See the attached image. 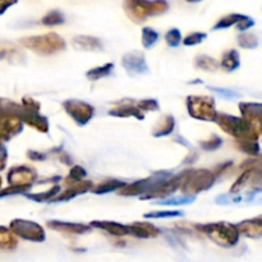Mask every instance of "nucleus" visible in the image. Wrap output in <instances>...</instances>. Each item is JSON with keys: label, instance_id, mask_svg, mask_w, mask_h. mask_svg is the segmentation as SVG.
<instances>
[{"label": "nucleus", "instance_id": "1", "mask_svg": "<svg viewBox=\"0 0 262 262\" xmlns=\"http://www.w3.org/2000/svg\"><path fill=\"white\" fill-rule=\"evenodd\" d=\"M215 123L225 133L233 136L237 141H253V142H257L258 136H260L257 127L248 123L243 118L217 113L216 118H215Z\"/></svg>", "mask_w": 262, "mask_h": 262}, {"label": "nucleus", "instance_id": "2", "mask_svg": "<svg viewBox=\"0 0 262 262\" xmlns=\"http://www.w3.org/2000/svg\"><path fill=\"white\" fill-rule=\"evenodd\" d=\"M196 229L206 234L217 246L224 248L234 247L239 241L241 235L237 225L225 222L214 223V224H199L196 225Z\"/></svg>", "mask_w": 262, "mask_h": 262}, {"label": "nucleus", "instance_id": "3", "mask_svg": "<svg viewBox=\"0 0 262 262\" xmlns=\"http://www.w3.org/2000/svg\"><path fill=\"white\" fill-rule=\"evenodd\" d=\"M19 43L30 50H33L35 53L41 54V55H51V54L66 49V41L63 40V37L54 32L23 37L19 40Z\"/></svg>", "mask_w": 262, "mask_h": 262}, {"label": "nucleus", "instance_id": "4", "mask_svg": "<svg viewBox=\"0 0 262 262\" xmlns=\"http://www.w3.org/2000/svg\"><path fill=\"white\" fill-rule=\"evenodd\" d=\"M216 176L212 170L207 169H197V170L187 171L181 189L183 196H196L200 192L207 191L214 186Z\"/></svg>", "mask_w": 262, "mask_h": 262}, {"label": "nucleus", "instance_id": "5", "mask_svg": "<svg viewBox=\"0 0 262 262\" xmlns=\"http://www.w3.org/2000/svg\"><path fill=\"white\" fill-rule=\"evenodd\" d=\"M169 9L166 2H133L128 0L124 3V10L128 17L136 23H141L148 17L159 15L165 13Z\"/></svg>", "mask_w": 262, "mask_h": 262}, {"label": "nucleus", "instance_id": "6", "mask_svg": "<svg viewBox=\"0 0 262 262\" xmlns=\"http://www.w3.org/2000/svg\"><path fill=\"white\" fill-rule=\"evenodd\" d=\"M18 119L22 123H26L33 129L41 133H48L49 120L48 118L40 114V104L31 97H23L22 105L17 115Z\"/></svg>", "mask_w": 262, "mask_h": 262}, {"label": "nucleus", "instance_id": "7", "mask_svg": "<svg viewBox=\"0 0 262 262\" xmlns=\"http://www.w3.org/2000/svg\"><path fill=\"white\" fill-rule=\"evenodd\" d=\"M187 109L192 118L205 122H215L217 115L215 100L210 96H188Z\"/></svg>", "mask_w": 262, "mask_h": 262}, {"label": "nucleus", "instance_id": "8", "mask_svg": "<svg viewBox=\"0 0 262 262\" xmlns=\"http://www.w3.org/2000/svg\"><path fill=\"white\" fill-rule=\"evenodd\" d=\"M9 230L14 235L23 238L30 242L40 243L46 239L45 230L41 225L37 223L30 222V220H23V219H15L10 222Z\"/></svg>", "mask_w": 262, "mask_h": 262}, {"label": "nucleus", "instance_id": "9", "mask_svg": "<svg viewBox=\"0 0 262 262\" xmlns=\"http://www.w3.org/2000/svg\"><path fill=\"white\" fill-rule=\"evenodd\" d=\"M186 174L187 171H184V173L178 174V176H173L171 178L166 179V181L155 184V186L151 187V188L148 189L143 196H141L140 199L141 200H152V199L165 200L166 197L170 196L171 193H174L177 189L181 188Z\"/></svg>", "mask_w": 262, "mask_h": 262}, {"label": "nucleus", "instance_id": "10", "mask_svg": "<svg viewBox=\"0 0 262 262\" xmlns=\"http://www.w3.org/2000/svg\"><path fill=\"white\" fill-rule=\"evenodd\" d=\"M63 107L78 125H86L95 114L92 105L79 100H67L63 102Z\"/></svg>", "mask_w": 262, "mask_h": 262}, {"label": "nucleus", "instance_id": "11", "mask_svg": "<svg viewBox=\"0 0 262 262\" xmlns=\"http://www.w3.org/2000/svg\"><path fill=\"white\" fill-rule=\"evenodd\" d=\"M7 179L9 186L32 187V183L37 179V174H36V171L33 169L28 168V166H13L8 171Z\"/></svg>", "mask_w": 262, "mask_h": 262}, {"label": "nucleus", "instance_id": "12", "mask_svg": "<svg viewBox=\"0 0 262 262\" xmlns=\"http://www.w3.org/2000/svg\"><path fill=\"white\" fill-rule=\"evenodd\" d=\"M122 66L130 76H140L148 73V66L146 63L145 55L140 51H130L123 55Z\"/></svg>", "mask_w": 262, "mask_h": 262}, {"label": "nucleus", "instance_id": "13", "mask_svg": "<svg viewBox=\"0 0 262 262\" xmlns=\"http://www.w3.org/2000/svg\"><path fill=\"white\" fill-rule=\"evenodd\" d=\"M0 141H9L14 136L19 135L23 129V123L14 115L5 114L0 110Z\"/></svg>", "mask_w": 262, "mask_h": 262}, {"label": "nucleus", "instance_id": "14", "mask_svg": "<svg viewBox=\"0 0 262 262\" xmlns=\"http://www.w3.org/2000/svg\"><path fill=\"white\" fill-rule=\"evenodd\" d=\"M94 188L91 181H82L78 183L69 184L68 188L63 192V193H59L58 196L54 197L50 202H63V201H69V200L74 199L78 194L84 193V192H89Z\"/></svg>", "mask_w": 262, "mask_h": 262}, {"label": "nucleus", "instance_id": "15", "mask_svg": "<svg viewBox=\"0 0 262 262\" xmlns=\"http://www.w3.org/2000/svg\"><path fill=\"white\" fill-rule=\"evenodd\" d=\"M239 110L242 118L251 124H262V104L260 102H241Z\"/></svg>", "mask_w": 262, "mask_h": 262}, {"label": "nucleus", "instance_id": "16", "mask_svg": "<svg viewBox=\"0 0 262 262\" xmlns=\"http://www.w3.org/2000/svg\"><path fill=\"white\" fill-rule=\"evenodd\" d=\"M46 225H48L50 229L56 230V232L66 233V234H84V233L91 230V227H90V225L74 224V223L59 222V220H50V222H48Z\"/></svg>", "mask_w": 262, "mask_h": 262}, {"label": "nucleus", "instance_id": "17", "mask_svg": "<svg viewBox=\"0 0 262 262\" xmlns=\"http://www.w3.org/2000/svg\"><path fill=\"white\" fill-rule=\"evenodd\" d=\"M239 234H243L247 238L257 239L262 237V216L253 217V219L243 220L237 225Z\"/></svg>", "mask_w": 262, "mask_h": 262}, {"label": "nucleus", "instance_id": "18", "mask_svg": "<svg viewBox=\"0 0 262 262\" xmlns=\"http://www.w3.org/2000/svg\"><path fill=\"white\" fill-rule=\"evenodd\" d=\"M91 228H99V229L105 230L106 233L109 234L114 235V237H125V235L129 234V228L128 225L124 224H119V223H115V222H107V220H95L90 224Z\"/></svg>", "mask_w": 262, "mask_h": 262}, {"label": "nucleus", "instance_id": "19", "mask_svg": "<svg viewBox=\"0 0 262 262\" xmlns=\"http://www.w3.org/2000/svg\"><path fill=\"white\" fill-rule=\"evenodd\" d=\"M128 228H129V234L136 238L147 239V238H156L160 234V229L151 223H133L128 225Z\"/></svg>", "mask_w": 262, "mask_h": 262}, {"label": "nucleus", "instance_id": "20", "mask_svg": "<svg viewBox=\"0 0 262 262\" xmlns=\"http://www.w3.org/2000/svg\"><path fill=\"white\" fill-rule=\"evenodd\" d=\"M242 169H250L251 178L250 182L255 188H260L262 186V155H258L257 158L252 160H247L241 166ZM248 182V183H250Z\"/></svg>", "mask_w": 262, "mask_h": 262}, {"label": "nucleus", "instance_id": "21", "mask_svg": "<svg viewBox=\"0 0 262 262\" xmlns=\"http://www.w3.org/2000/svg\"><path fill=\"white\" fill-rule=\"evenodd\" d=\"M109 115H113V117L118 118H129L135 117L137 118L138 120H142L145 118L143 113L141 112L137 107V105H133L132 102H124V104H120L118 106L113 107V109L109 110Z\"/></svg>", "mask_w": 262, "mask_h": 262}, {"label": "nucleus", "instance_id": "22", "mask_svg": "<svg viewBox=\"0 0 262 262\" xmlns=\"http://www.w3.org/2000/svg\"><path fill=\"white\" fill-rule=\"evenodd\" d=\"M72 45L78 50L86 51H100L102 50V42L100 38L94 36H76L72 40Z\"/></svg>", "mask_w": 262, "mask_h": 262}, {"label": "nucleus", "instance_id": "23", "mask_svg": "<svg viewBox=\"0 0 262 262\" xmlns=\"http://www.w3.org/2000/svg\"><path fill=\"white\" fill-rule=\"evenodd\" d=\"M0 59H7L14 63H23L26 60V56L13 43L0 42Z\"/></svg>", "mask_w": 262, "mask_h": 262}, {"label": "nucleus", "instance_id": "24", "mask_svg": "<svg viewBox=\"0 0 262 262\" xmlns=\"http://www.w3.org/2000/svg\"><path fill=\"white\" fill-rule=\"evenodd\" d=\"M174 128H176V119L171 115H165L161 118V120L156 124L151 133L154 137H164V136H169L170 133H173Z\"/></svg>", "mask_w": 262, "mask_h": 262}, {"label": "nucleus", "instance_id": "25", "mask_svg": "<svg viewBox=\"0 0 262 262\" xmlns=\"http://www.w3.org/2000/svg\"><path fill=\"white\" fill-rule=\"evenodd\" d=\"M222 68L227 72H233L239 68L241 66V56L237 50H229L223 55L222 59Z\"/></svg>", "mask_w": 262, "mask_h": 262}, {"label": "nucleus", "instance_id": "26", "mask_svg": "<svg viewBox=\"0 0 262 262\" xmlns=\"http://www.w3.org/2000/svg\"><path fill=\"white\" fill-rule=\"evenodd\" d=\"M124 184V182L118 181V179H110V181H105L102 182V183H99L97 186H95L91 191L96 194H105L109 193V192L119 191Z\"/></svg>", "mask_w": 262, "mask_h": 262}, {"label": "nucleus", "instance_id": "27", "mask_svg": "<svg viewBox=\"0 0 262 262\" xmlns=\"http://www.w3.org/2000/svg\"><path fill=\"white\" fill-rule=\"evenodd\" d=\"M59 192H60V186L59 184H54L49 191L42 192V193H26V197L36 202H46L51 201L54 197L58 196Z\"/></svg>", "mask_w": 262, "mask_h": 262}, {"label": "nucleus", "instance_id": "28", "mask_svg": "<svg viewBox=\"0 0 262 262\" xmlns=\"http://www.w3.org/2000/svg\"><path fill=\"white\" fill-rule=\"evenodd\" d=\"M113 69H114V64L107 63V64H105V66L96 67V68L89 71L86 73V77L90 79V81H99V79L110 76L113 72Z\"/></svg>", "mask_w": 262, "mask_h": 262}, {"label": "nucleus", "instance_id": "29", "mask_svg": "<svg viewBox=\"0 0 262 262\" xmlns=\"http://www.w3.org/2000/svg\"><path fill=\"white\" fill-rule=\"evenodd\" d=\"M18 242L15 235L8 228L0 227V247L4 250H14Z\"/></svg>", "mask_w": 262, "mask_h": 262}, {"label": "nucleus", "instance_id": "30", "mask_svg": "<svg viewBox=\"0 0 262 262\" xmlns=\"http://www.w3.org/2000/svg\"><path fill=\"white\" fill-rule=\"evenodd\" d=\"M245 17H246V15L237 14V13H234V14L225 15V17H223L222 19L217 20L216 25L212 27V30L217 31V30H225V28H229V27H232V26L238 25L241 20L245 19Z\"/></svg>", "mask_w": 262, "mask_h": 262}, {"label": "nucleus", "instance_id": "31", "mask_svg": "<svg viewBox=\"0 0 262 262\" xmlns=\"http://www.w3.org/2000/svg\"><path fill=\"white\" fill-rule=\"evenodd\" d=\"M196 200V196H181V197H171V199L160 200L156 202V205L161 206H183V205H189Z\"/></svg>", "mask_w": 262, "mask_h": 262}, {"label": "nucleus", "instance_id": "32", "mask_svg": "<svg viewBox=\"0 0 262 262\" xmlns=\"http://www.w3.org/2000/svg\"><path fill=\"white\" fill-rule=\"evenodd\" d=\"M235 146L239 148L242 152L247 154L250 156H255L257 158L260 155V145L257 142H253V141H237Z\"/></svg>", "mask_w": 262, "mask_h": 262}, {"label": "nucleus", "instance_id": "33", "mask_svg": "<svg viewBox=\"0 0 262 262\" xmlns=\"http://www.w3.org/2000/svg\"><path fill=\"white\" fill-rule=\"evenodd\" d=\"M160 38V33L156 32L154 28L145 27L142 30V45L146 49H151Z\"/></svg>", "mask_w": 262, "mask_h": 262}, {"label": "nucleus", "instance_id": "34", "mask_svg": "<svg viewBox=\"0 0 262 262\" xmlns=\"http://www.w3.org/2000/svg\"><path fill=\"white\" fill-rule=\"evenodd\" d=\"M238 45L243 49H256L258 46V38L251 32H242L238 36Z\"/></svg>", "mask_w": 262, "mask_h": 262}, {"label": "nucleus", "instance_id": "35", "mask_svg": "<svg viewBox=\"0 0 262 262\" xmlns=\"http://www.w3.org/2000/svg\"><path fill=\"white\" fill-rule=\"evenodd\" d=\"M42 25L45 26H58V25H63L66 22V17L59 10H51L49 12L45 17L41 19Z\"/></svg>", "mask_w": 262, "mask_h": 262}, {"label": "nucleus", "instance_id": "36", "mask_svg": "<svg viewBox=\"0 0 262 262\" xmlns=\"http://www.w3.org/2000/svg\"><path fill=\"white\" fill-rule=\"evenodd\" d=\"M196 66L200 69H204V71H216L219 68V64L216 63V60L207 55H200L196 58Z\"/></svg>", "mask_w": 262, "mask_h": 262}, {"label": "nucleus", "instance_id": "37", "mask_svg": "<svg viewBox=\"0 0 262 262\" xmlns=\"http://www.w3.org/2000/svg\"><path fill=\"white\" fill-rule=\"evenodd\" d=\"M86 176H87V171L84 170L82 166L74 165V166H72L71 171H69V176H68V178L66 179V183H69V184L78 183V182L83 181V178H86Z\"/></svg>", "mask_w": 262, "mask_h": 262}, {"label": "nucleus", "instance_id": "38", "mask_svg": "<svg viewBox=\"0 0 262 262\" xmlns=\"http://www.w3.org/2000/svg\"><path fill=\"white\" fill-rule=\"evenodd\" d=\"M250 178H251V170H250V169H245V171L241 174L239 178H238L237 181L234 182V184H233L232 188H230V193L237 194L238 192L242 191V189L245 188V187L248 184V182H250Z\"/></svg>", "mask_w": 262, "mask_h": 262}, {"label": "nucleus", "instance_id": "39", "mask_svg": "<svg viewBox=\"0 0 262 262\" xmlns=\"http://www.w3.org/2000/svg\"><path fill=\"white\" fill-rule=\"evenodd\" d=\"M183 211H152L147 212L143 216L146 219H165V217H177V216H183Z\"/></svg>", "mask_w": 262, "mask_h": 262}, {"label": "nucleus", "instance_id": "40", "mask_svg": "<svg viewBox=\"0 0 262 262\" xmlns=\"http://www.w3.org/2000/svg\"><path fill=\"white\" fill-rule=\"evenodd\" d=\"M165 41L171 48H177L182 42L181 31L178 28H171V30H169L165 35Z\"/></svg>", "mask_w": 262, "mask_h": 262}, {"label": "nucleus", "instance_id": "41", "mask_svg": "<svg viewBox=\"0 0 262 262\" xmlns=\"http://www.w3.org/2000/svg\"><path fill=\"white\" fill-rule=\"evenodd\" d=\"M209 90L216 92L220 97H223V99H227V100H235V99H239L241 97V94H238V92L233 91V90H229V89H222V87L209 86Z\"/></svg>", "mask_w": 262, "mask_h": 262}, {"label": "nucleus", "instance_id": "42", "mask_svg": "<svg viewBox=\"0 0 262 262\" xmlns=\"http://www.w3.org/2000/svg\"><path fill=\"white\" fill-rule=\"evenodd\" d=\"M207 37L206 33L204 32H193L189 33L187 37L183 38V43L186 46H193V45H199V43L204 42L205 38Z\"/></svg>", "mask_w": 262, "mask_h": 262}, {"label": "nucleus", "instance_id": "43", "mask_svg": "<svg viewBox=\"0 0 262 262\" xmlns=\"http://www.w3.org/2000/svg\"><path fill=\"white\" fill-rule=\"evenodd\" d=\"M223 145V140L216 135H212L207 141H202L201 147L206 151H214Z\"/></svg>", "mask_w": 262, "mask_h": 262}, {"label": "nucleus", "instance_id": "44", "mask_svg": "<svg viewBox=\"0 0 262 262\" xmlns=\"http://www.w3.org/2000/svg\"><path fill=\"white\" fill-rule=\"evenodd\" d=\"M137 107L141 110V112H158V110L160 109L158 100L155 99L141 100V101L137 104Z\"/></svg>", "mask_w": 262, "mask_h": 262}, {"label": "nucleus", "instance_id": "45", "mask_svg": "<svg viewBox=\"0 0 262 262\" xmlns=\"http://www.w3.org/2000/svg\"><path fill=\"white\" fill-rule=\"evenodd\" d=\"M241 201H242V197L234 193L220 194V196H217L216 199H215V202H216L217 205H234Z\"/></svg>", "mask_w": 262, "mask_h": 262}, {"label": "nucleus", "instance_id": "46", "mask_svg": "<svg viewBox=\"0 0 262 262\" xmlns=\"http://www.w3.org/2000/svg\"><path fill=\"white\" fill-rule=\"evenodd\" d=\"M31 187H18V186H9L5 189L0 191V197L12 196V194H26Z\"/></svg>", "mask_w": 262, "mask_h": 262}, {"label": "nucleus", "instance_id": "47", "mask_svg": "<svg viewBox=\"0 0 262 262\" xmlns=\"http://www.w3.org/2000/svg\"><path fill=\"white\" fill-rule=\"evenodd\" d=\"M245 201L248 204L262 205V188H253L252 191L248 192Z\"/></svg>", "mask_w": 262, "mask_h": 262}, {"label": "nucleus", "instance_id": "48", "mask_svg": "<svg viewBox=\"0 0 262 262\" xmlns=\"http://www.w3.org/2000/svg\"><path fill=\"white\" fill-rule=\"evenodd\" d=\"M253 26H255V20H253V18L246 15L245 19H242L239 23H238L237 28L241 31V32H245V31L250 30V28L253 27Z\"/></svg>", "mask_w": 262, "mask_h": 262}, {"label": "nucleus", "instance_id": "49", "mask_svg": "<svg viewBox=\"0 0 262 262\" xmlns=\"http://www.w3.org/2000/svg\"><path fill=\"white\" fill-rule=\"evenodd\" d=\"M27 156L31 160H45L46 155H43L42 152H36V151H28Z\"/></svg>", "mask_w": 262, "mask_h": 262}, {"label": "nucleus", "instance_id": "50", "mask_svg": "<svg viewBox=\"0 0 262 262\" xmlns=\"http://www.w3.org/2000/svg\"><path fill=\"white\" fill-rule=\"evenodd\" d=\"M15 2H0V15L3 14V13L5 12V10L8 9L9 7H12V5H14Z\"/></svg>", "mask_w": 262, "mask_h": 262}, {"label": "nucleus", "instance_id": "51", "mask_svg": "<svg viewBox=\"0 0 262 262\" xmlns=\"http://www.w3.org/2000/svg\"><path fill=\"white\" fill-rule=\"evenodd\" d=\"M257 129H258V132L262 133V124H261V125H258V128H257Z\"/></svg>", "mask_w": 262, "mask_h": 262}, {"label": "nucleus", "instance_id": "52", "mask_svg": "<svg viewBox=\"0 0 262 262\" xmlns=\"http://www.w3.org/2000/svg\"><path fill=\"white\" fill-rule=\"evenodd\" d=\"M0 188H2V178H0Z\"/></svg>", "mask_w": 262, "mask_h": 262}]
</instances>
